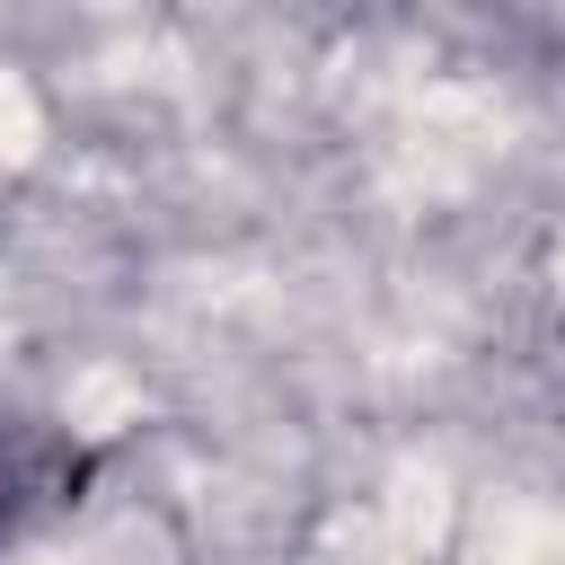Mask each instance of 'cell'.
Segmentation results:
<instances>
[{
	"instance_id": "6da1fadb",
	"label": "cell",
	"mask_w": 565,
	"mask_h": 565,
	"mask_svg": "<svg viewBox=\"0 0 565 565\" xmlns=\"http://www.w3.org/2000/svg\"><path fill=\"white\" fill-rule=\"evenodd\" d=\"M88 477V450L53 424H26L0 406V547H18L53 503H71V486Z\"/></svg>"
}]
</instances>
